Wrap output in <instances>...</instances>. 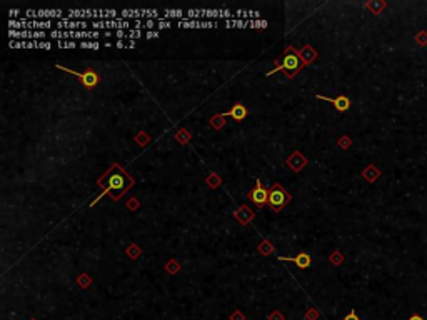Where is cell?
Here are the masks:
<instances>
[{"instance_id": "1", "label": "cell", "mask_w": 427, "mask_h": 320, "mask_svg": "<svg viewBox=\"0 0 427 320\" xmlns=\"http://www.w3.org/2000/svg\"><path fill=\"white\" fill-rule=\"evenodd\" d=\"M100 185L104 187V193H109L113 200H119L127 190L134 185V179L125 172L120 165H112L111 170L100 179Z\"/></svg>"}, {"instance_id": "2", "label": "cell", "mask_w": 427, "mask_h": 320, "mask_svg": "<svg viewBox=\"0 0 427 320\" xmlns=\"http://www.w3.org/2000/svg\"><path fill=\"white\" fill-rule=\"evenodd\" d=\"M304 67V60L300 59V54L297 50H294L292 47H287L286 48V54L282 57V62L279 64L274 70L267 72V75H272L274 72H279V70H284L286 75L289 79H292L294 75H297L300 72V68Z\"/></svg>"}, {"instance_id": "3", "label": "cell", "mask_w": 427, "mask_h": 320, "mask_svg": "<svg viewBox=\"0 0 427 320\" xmlns=\"http://www.w3.org/2000/svg\"><path fill=\"white\" fill-rule=\"evenodd\" d=\"M289 202H291V195H289L286 190L282 189V185H280V184L272 185V189L269 190V205H270V209L275 210V212H279L280 209L286 207Z\"/></svg>"}, {"instance_id": "4", "label": "cell", "mask_w": 427, "mask_h": 320, "mask_svg": "<svg viewBox=\"0 0 427 320\" xmlns=\"http://www.w3.org/2000/svg\"><path fill=\"white\" fill-rule=\"evenodd\" d=\"M249 198L257 207H264L266 204H269V192L259 179L255 180V187L249 192Z\"/></svg>"}, {"instance_id": "5", "label": "cell", "mask_w": 427, "mask_h": 320, "mask_svg": "<svg viewBox=\"0 0 427 320\" xmlns=\"http://www.w3.org/2000/svg\"><path fill=\"white\" fill-rule=\"evenodd\" d=\"M57 68H60V70H65V72H68V74L79 77V79L82 80V84L87 88H93L97 84H99V75H97L93 70H87V72H84V74H80V72H75V70H72V68H67V67H62V65H57Z\"/></svg>"}, {"instance_id": "6", "label": "cell", "mask_w": 427, "mask_h": 320, "mask_svg": "<svg viewBox=\"0 0 427 320\" xmlns=\"http://www.w3.org/2000/svg\"><path fill=\"white\" fill-rule=\"evenodd\" d=\"M55 27L59 28V30H77V28L84 30V28L89 27V23L85 22V20H68L65 17L64 20H57Z\"/></svg>"}, {"instance_id": "7", "label": "cell", "mask_w": 427, "mask_h": 320, "mask_svg": "<svg viewBox=\"0 0 427 320\" xmlns=\"http://www.w3.org/2000/svg\"><path fill=\"white\" fill-rule=\"evenodd\" d=\"M315 97H317V99H320V100H327V102L334 104V107L339 112H345V110H349V107H351V100H349V97H345V95H339V97H336V99L324 97V95H315Z\"/></svg>"}, {"instance_id": "8", "label": "cell", "mask_w": 427, "mask_h": 320, "mask_svg": "<svg viewBox=\"0 0 427 320\" xmlns=\"http://www.w3.org/2000/svg\"><path fill=\"white\" fill-rule=\"evenodd\" d=\"M67 19L72 20V19H99V10H90V9H70L67 12Z\"/></svg>"}, {"instance_id": "9", "label": "cell", "mask_w": 427, "mask_h": 320, "mask_svg": "<svg viewBox=\"0 0 427 320\" xmlns=\"http://www.w3.org/2000/svg\"><path fill=\"white\" fill-rule=\"evenodd\" d=\"M279 260H287V262H294L299 269H306V267L311 265V255L306 252H300L295 257H279Z\"/></svg>"}, {"instance_id": "10", "label": "cell", "mask_w": 427, "mask_h": 320, "mask_svg": "<svg viewBox=\"0 0 427 320\" xmlns=\"http://www.w3.org/2000/svg\"><path fill=\"white\" fill-rule=\"evenodd\" d=\"M222 117H232L234 120H237V122H241V120H244L247 117V108L244 107L242 104H237V105H234L232 108H230V110H227V112H224V113H221Z\"/></svg>"}, {"instance_id": "11", "label": "cell", "mask_w": 427, "mask_h": 320, "mask_svg": "<svg viewBox=\"0 0 427 320\" xmlns=\"http://www.w3.org/2000/svg\"><path fill=\"white\" fill-rule=\"evenodd\" d=\"M64 12L60 9H40L37 10V19L39 20H45V19H57V20H64Z\"/></svg>"}, {"instance_id": "12", "label": "cell", "mask_w": 427, "mask_h": 320, "mask_svg": "<svg viewBox=\"0 0 427 320\" xmlns=\"http://www.w3.org/2000/svg\"><path fill=\"white\" fill-rule=\"evenodd\" d=\"M144 17H145V15L142 14V10H137V9H124V10H120V19H124V20H127V19L140 20Z\"/></svg>"}, {"instance_id": "13", "label": "cell", "mask_w": 427, "mask_h": 320, "mask_svg": "<svg viewBox=\"0 0 427 320\" xmlns=\"http://www.w3.org/2000/svg\"><path fill=\"white\" fill-rule=\"evenodd\" d=\"M287 164H289V167H292L294 170H300L304 165H306V159H304L300 153H294V155L287 160Z\"/></svg>"}, {"instance_id": "14", "label": "cell", "mask_w": 427, "mask_h": 320, "mask_svg": "<svg viewBox=\"0 0 427 320\" xmlns=\"http://www.w3.org/2000/svg\"><path fill=\"white\" fill-rule=\"evenodd\" d=\"M169 19H179V20H184V10L180 9H165L164 10V15H162V20H169Z\"/></svg>"}, {"instance_id": "15", "label": "cell", "mask_w": 427, "mask_h": 320, "mask_svg": "<svg viewBox=\"0 0 427 320\" xmlns=\"http://www.w3.org/2000/svg\"><path fill=\"white\" fill-rule=\"evenodd\" d=\"M299 54H300V59L304 60V64H311L312 60L315 59V52L312 50L311 47H304L302 50L299 52Z\"/></svg>"}, {"instance_id": "16", "label": "cell", "mask_w": 427, "mask_h": 320, "mask_svg": "<svg viewBox=\"0 0 427 320\" xmlns=\"http://www.w3.org/2000/svg\"><path fill=\"white\" fill-rule=\"evenodd\" d=\"M201 23H202V20H187V19H184V20H179L177 27H180V28H201Z\"/></svg>"}, {"instance_id": "17", "label": "cell", "mask_w": 427, "mask_h": 320, "mask_svg": "<svg viewBox=\"0 0 427 320\" xmlns=\"http://www.w3.org/2000/svg\"><path fill=\"white\" fill-rule=\"evenodd\" d=\"M199 10V15H201V19H204V17H207V19H219L221 17V10H217V9H197Z\"/></svg>"}, {"instance_id": "18", "label": "cell", "mask_w": 427, "mask_h": 320, "mask_svg": "<svg viewBox=\"0 0 427 320\" xmlns=\"http://www.w3.org/2000/svg\"><path fill=\"white\" fill-rule=\"evenodd\" d=\"M119 12L113 10V9H109V10H99V19L100 20H117L119 19Z\"/></svg>"}, {"instance_id": "19", "label": "cell", "mask_w": 427, "mask_h": 320, "mask_svg": "<svg viewBox=\"0 0 427 320\" xmlns=\"http://www.w3.org/2000/svg\"><path fill=\"white\" fill-rule=\"evenodd\" d=\"M362 175H364V179H367L369 182H374V180L377 179V177L381 175V172L376 167H374V165H371V167H367V169L364 170Z\"/></svg>"}, {"instance_id": "20", "label": "cell", "mask_w": 427, "mask_h": 320, "mask_svg": "<svg viewBox=\"0 0 427 320\" xmlns=\"http://www.w3.org/2000/svg\"><path fill=\"white\" fill-rule=\"evenodd\" d=\"M385 7H387V3L385 2H367V9H371L372 14H376V15L381 14Z\"/></svg>"}, {"instance_id": "21", "label": "cell", "mask_w": 427, "mask_h": 320, "mask_svg": "<svg viewBox=\"0 0 427 320\" xmlns=\"http://www.w3.org/2000/svg\"><path fill=\"white\" fill-rule=\"evenodd\" d=\"M57 47H59V48H77V43L74 42V40H68V42H65V40H59V42H57Z\"/></svg>"}, {"instance_id": "22", "label": "cell", "mask_w": 427, "mask_h": 320, "mask_svg": "<svg viewBox=\"0 0 427 320\" xmlns=\"http://www.w3.org/2000/svg\"><path fill=\"white\" fill-rule=\"evenodd\" d=\"M80 48H93V50H97V48H100V43L99 42H87V40H84V42H80Z\"/></svg>"}, {"instance_id": "23", "label": "cell", "mask_w": 427, "mask_h": 320, "mask_svg": "<svg viewBox=\"0 0 427 320\" xmlns=\"http://www.w3.org/2000/svg\"><path fill=\"white\" fill-rule=\"evenodd\" d=\"M250 27L252 28H264V27H267V20H262V19L250 20Z\"/></svg>"}, {"instance_id": "24", "label": "cell", "mask_w": 427, "mask_h": 320, "mask_svg": "<svg viewBox=\"0 0 427 320\" xmlns=\"http://www.w3.org/2000/svg\"><path fill=\"white\" fill-rule=\"evenodd\" d=\"M92 27H93V30L100 32V28H107V22H105V20H93Z\"/></svg>"}, {"instance_id": "25", "label": "cell", "mask_w": 427, "mask_h": 320, "mask_svg": "<svg viewBox=\"0 0 427 320\" xmlns=\"http://www.w3.org/2000/svg\"><path fill=\"white\" fill-rule=\"evenodd\" d=\"M140 37H142V32L140 30H134V28L127 30V39L134 40V39H140Z\"/></svg>"}, {"instance_id": "26", "label": "cell", "mask_w": 427, "mask_h": 320, "mask_svg": "<svg viewBox=\"0 0 427 320\" xmlns=\"http://www.w3.org/2000/svg\"><path fill=\"white\" fill-rule=\"evenodd\" d=\"M416 42L419 43V45H427V34H426V32H422V34L417 35Z\"/></svg>"}, {"instance_id": "27", "label": "cell", "mask_w": 427, "mask_h": 320, "mask_svg": "<svg viewBox=\"0 0 427 320\" xmlns=\"http://www.w3.org/2000/svg\"><path fill=\"white\" fill-rule=\"evenodd\" d=\"M170 27H172V22H170V20H158V23H157V28H160V30L170 28Z\"/></svg>"}, {"instance_id": "28", "label": "cell", "mask_w": 427, "mask_h": 320, "mask_svg": "<svg viewBox=\"0 0 427 320\" xmlns=\"http://www.w3.org/2000/svg\"><path fill=\"white\" fill-rule=\"evenodd\" d=\"M215 28L217 27V22H212V20H202L201 23V28Z\"/></svg>"}, {"instance_id": "29", "label": "cell", "mask_w": 427, "mask_h": 320, "mask_svg": "<svg viewBox=\"0 0 427 320\" xmlns=\"http://www.w3.org/2000/svg\"><path fill=\"white\" fill-rule=\"evenodd\" d=\"M50 37H52V39H59V40H62V39H64V30H52V32H50Z\"/></svg>"}, {"instance_id": "30", "label": "cell", "mask_w": 427, "mask_h": 320, "mask_svg": "<svg viewBox=\"0 0 427 320\" xmlns=\"http://www.w3.org/2000/svg\"><path fill=\"white\" fill-rule=\"evenodd\" d=\"M344 320H360V319H359V315L356 314V310H351V312H349V314L344 317Z\"/></svg>"}, {"instance_id": "31", "label": "cell", "mask_w": 427, "mask_h": 320, "mask_svg": "<svg viewBox=\"0 0 427 320\" xmlns=\"http://www.w3.org/2000/svg\"><path fill=\"white\" fill-rule=\"evenodd\" d=\"M37 48H44V50H50L52 43L50 42H37Z\"/></svg>"}, {"instance_id": "32", "label": "cell", "mask_w": 427, "mask_h": 320, "mask_svg": "<svg viewBox=\"0 0 427 320\" xmlns=\"http://www.w3.org/2000/svg\"><path fill=\"white\" fill-rule=\"evenodd\" d=\"M160 37V34L156 30H147V39H158Z\"/></svg>"}, {"instance_id": "33", "label": "cell", "mask_w": 427, "mask_h": 320, "mask_svg": "<svg viewBox=\"0 0 427 320\" xmlns=\"http://www.w3.org/2000/svg\"><path fill=\"white\" fill-rule=\"evenodd\" d=\"M115 37L120 39H127V30H115Z\"/></svg>"}, {"instance_id": "34", "label": "cell", "mask_w": 427, "mask_h": 320, "mask_svg": "<svg viewBox=\"0 0 427 320\" xmlns=\"http://www.w3.org/2000/svg\"><path fill=\"white\" fill-rule=\"evenodd\" d=\"M167 270H169V272H177V270H179V265L176 264V262H170V264L167 265Z\"/></svg>"}, {"instance_id": "35", "label": "cell", "mask_w": 427, "mask_h": 320, "mask_svg": "<svg viewBox=\"0 0 427 320\" xmlns=\"http://www.w3.org/2000/svg\"><path fill=\"white\" fill-rule=\"evenodd\" d=\"M144 28H147V30H152V28H154V20H147V22H144Z\"/></svg>"}, {"instance_id": "36", "label": "cell", "mask_w": 427, "mask_h": 320, "mask_svg": "<svg viewBox=\"0 0 427 320\" xmlns=\"http://www.w3.org/2000/svg\"><path fill=\"white\" fill-rule=\"evenodd\" d=\"M19 14H20V10H19V9H10V10H9V15H10V17H17Z\"/></svg>"}, {"instance_id": "37", "label": "cell", "mask_w": 427, "mask_h": 320, "mask_svg": "<svg viewBox=\"0 0 427 320\" xmlns=\"http://www.w3.org/2000/svg\"><path fill=\"white\" fill-rule=\"evenodd\" d=\"M129 252H130V257H134V258L139 257V250H137V249H130Z\"/></svg>"}, {"instance_id": "38", "label": "cell", "mask_w": 427, "mask_h": 320, "mask_svg": "<svg viewBox=\"0 0 427 320\" xmlns=\"http://www.w3.org/2000/svg\"><path fill=\"white\" fill-rule=\"evenodd\" d=\"M407 320H424V319H422V317H421V315H419V314H412V315H410V317H409Z\"/></svg>"}, {"instance_id": "39", "label": "cell", "mask_w": 427, "mask_h": 320, "mask_svg": "<svg viewBox=\"0 0 427 320\" xmlns=\"http://www.w3.org/2000/svg\"><path fill=\"white\" fill-rule=\"evenodd\" d=\"M115 47H117V48H124V47H127V43H125V42H122V40H117Z\"/></svg>"}, {"instance_id": "40", "label": "cell", "mask_w": 427, "mask_h": 320, "mask_svg": "<svg viewBox=\"0 0 427 320\" xmlns=\"http://www.w3.org/2000/svg\"><path fill=\"white\" fill-rule=\"evenodd\" d=\"M135 47V42H134V40H130V42L127 43V48H134Z\"/></svg>"}, {"instance_id": "41", "label": "cell", "mask_w": 427, "mask_h": 320, "mask_svg": "<svg viewBox=\"0 0 427 320\" xmlns=\"http://www.w3.org/2000/svg\"><path fill=\"white\" fill-rule=\"evenodd\" d=\"M104 35H105V37H112V35H115V34H112V32H111V30H107V32H105V34H104Z\"/></svg>"}]
</instances>
